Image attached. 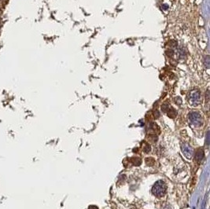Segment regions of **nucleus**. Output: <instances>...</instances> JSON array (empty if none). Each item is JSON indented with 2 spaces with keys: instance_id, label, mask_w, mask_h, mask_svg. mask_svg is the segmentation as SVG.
Wrapping results in <instances>:
<instances>
[{
  "instance_id": "1",
  "label": "nucleus",
  "mask_w": 210,
  "mask_h": 209,
  "mask_svg": "<svg viewBox=\"0 0 210 209\" xmlns=\"http://www.w3.org/2000/svg\"><path fill=\"white\" fill-rule=\"evenodd\" d=\"M152 190H153V193L156 197H157V198L162 197V196L165 194L166 193L165 183H164L163 181H157V183L154 184Z\"/></svg>"
},
{
  "instance_id": "2",
  "label": "nucleus",
  "mask_w": 210,
  "mask_h": 209,
  "mask_svg": "<svg viewBox=\"0 0 210 209\" xmlns=\"http://www.w3.org/2000/svg\"><path fill=\"white\" fill-rule=\"evenodd\" d=\"M189 121L194 127H201L203 124V120L201 117V114L198 112H191L188 116Z\"/></svg>"
},
{
  "instance_id": "3",
  "label": "nucleus",
  "mask_w": 210,
  "mask_h": 209,
  "mask_svg": "<svg viewBox=\"0 0 210 209\" xmlns=\"http://www.w3.org/2000/svg\"><path fill=\"white\" fill-rule=\"evenodd\" d=\"M188 99H189V102L191 106H198L201 102V93L199 91V90L194 89L190 92Z\"/></svg>"
},
{
  "instance_id": "4",
  "label": "nucleus",
  "mask_w": 210,
  "mask_h": 209,
  "mask_svg": "<svg viewBox=\"0 0 210 209\" xmlns=\"http://www.w3.org/2000/svg\"><path fill=\"white\" fill-rule=\"evenodd\" d=\"M182 151L184 153V156L186 157L187 160H191L193 157V149L191 146L190 145L184 144L182 145Z\"/></svg>"
},
{
  "instance_id": "5",
  "label": "nucleus",
  "mask_w": 210,
  "mask_h": 209,
  "mask_svg": "<svg viewBox=\"0 0 210 209\" xmlns=\"http://www.w3.org/2000/svg\"><path fill=\"white\" fill-rule=\"evenodd\" d=\"M166 113H167L168 116L170 118H175L177 115V112H176V110L174 108H169Z\"/></svg>"
},
{
  "instance_id": "6",
  "label": "nucleus",
  "mask_w": 210,
  "mask_h": 209,
  "mask_svg": "<svg viewBox=\"0 0 210 209\" xmlns=\"http://www.w3.org/2000/svg\"><path fill=\"white\" fill-rule=\"evenodd\" d=\"M203 156H204V152L202 149H198L197 151V153H196V155H195V159L198 161H200L201 160L203 159Z\"/></svg>"
},
{
  "instance_id": "7",
  "label": "nucleus",
  "mask_w": 210,
  "mask_h": 209,
  "mask_svg": "<svg viewBox=\"0 0 210 209\" xmlns=\"http://www.w3.org/2000/svg\"><path fill=\"white\" fill-rule=\"evenodd\" d=\"M186 50L184 48H180L179 50H178V56L180 59H184L185 58V57H186Z\"/></svg>"
},
{
  "instance_id": "8",
  "label": "nucleus",
  "mask_w": 210,
  "mask_h": 209,
  "mask_svg": "<svg viewBox=\"0 0 210 209\" xmlns=\"http://www.w3.org/2000/svg\"><path fill=\"white\" fill-rule=\"evenodd\" d=\"M131 163H132L134 165H135V166H139V165L141 164V163H142L141 159H139L138 157L131 158Z\"/></svg>"
},
{
  "instance_id": "9",
  "label": "nucleus",
  "mask_w": 210,
  "mask_h": 209,
  "mask_svg": "<svg viewBox=\"0 0 210 209\" xmlns=\"http://www.w3.org/2000/svg\"><path fill=\"white\" fill-rule=\"evenodd\" d=\"M154 160L153 158H151V157H149V158H146V165H148V166H153L154 164Z\"/></svg>"
},
{
  "instance_id": "10",
  "label": "nucleus",
  "mask_w": 210,
  "mask_h": 209,
  "mask_svg": "<svg viewBox=\"0 0 210 209\" xmlns=\"http://www.w3.org/2000/svg\"><path fill=\"white\" fill-rule=\"evenodd\" d=\"M170 108L169 106V104H163L162 106H161V110H162L163 112H167V111L169 110V109Z\"/></svg>"
},
{
  "instance_id": "11",
  "label": "nucleus",
  "mask_w": 210,
  "mask_h": 209,
  "mask_svg": "<svg viewBox=\"0 0 210 209\" xmlns=\"http://www.w3.org/2000/svg\"><path fill=\"white\" fill-rule=\"evenodd\" d=\"M204 64L206 66V68H209V56H206L205 57Z\"/></svg>"
},
{
  "instance_id": "12",
  "label": "nucleus",
  "mask_w": 210,
  "mask_h": 209,
  "mask_svg": "<svg viewBox=\"0 0 210 209\" xmlns=\"http://www.w3.org/2000/svg\"><path fill=\"white\" fill-rule=\"evenodd\" d=\"M150 150H151V147L148 144H146L145 145L143 146V151H144L145 153H149V152H150Z\"/></svg>"
},
{
  "instance_id": "13",
  "label": "nucleus",
  "mask_w": 210,
  "mask_h": 209,
  "mask_svg": "<svg viewBox=\"0 0 210 209\" xmlns=\"http://www.w3.org/2000/svg\"><path fill=\"white\" fill-rule=\"evenodd\" d=\"M166 54L169 57H172L174 54V51H173V50H168L166 51Z\"/></svg>"
},
{
  "instance_id": "14",
  "label": "nucleus",
  "mask_w": 210,
  "mask_h": 209,
  "mask_svg": "<svg viewBox=\"0 0 210 209\" xmlns=\"http://www.w3.org/2000/svg\"><path fill=\"white\" fill-rule=\"evenodd\" d=\"M170 43H169V46L170 47H175L177 46V43H176V42L174 41V40H171V41L169 42Z\"/></svg>"
},
{
  "instance_id": "15",
  "label": "nucleus",
  "mask_w": 210,
  "mask_h": 209,
  "mask_svg": "<svg viewBox=\"0 0 210 209\" xmlns=\"http://www.w3.org/2000/svg\"><path fill=\"white\" fill-rule=\"evenodd\" d=\"M175 103L177 104V105H179V104H181V102H182L180 97H176V98L175 99Z\"/></svg>"
},
{
  "instance_id": "16",
  "label": "nucleus",
  "mask_w": 210,
  "mask_h": 209,
  "mask_svg": "<svg viewBox=\"0 0 210 209\" xmlns=\"http://www.w3.org/2000/svg\"><path fill=\"white\" fill-rule=\"evenodd\" d=\"M168 8H169L168 5H165V4H164V5L162 6V9H164V10H166V9H168Z\"/></svg>"
},
{
  "instance_id": "17",
  "label": "nucleus",
  "mask_w": 210,
  "mask_h": 209,
  "mask_svg": "<svg viewBox=\"0 0 210 209\" xmlns=\"http://www.w3.org/2000/svg\"><path fill=\"white\" fill-rule=\"evenodd\" d=\"M88 209H98V207H97V206H95V205H91V206L89 207Z\"/></svg>"
},
{
  "instance_id": "18",
  "label": "nucleus",
  "mask_w": 210,
  "mask_h": 209,
  "mask_svg": "<svg viewBox=\"0 0 210 209\" xmlns=\"http://www.w3.org/2000/svg\"><path fill=\"white\" fill-rule=\"evenodd\" d=\"M158 116H159V112H157V111H156V112H155V118H157Z\"/></svg>"
}]
</instances>
